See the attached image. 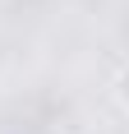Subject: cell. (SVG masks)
<instances>
[{
  "instance_id": "obj_1",
  "label": "cell",
  "mask_w": 129,
  "mask_h": 134,
  "mask_svg": "<svg viewBox=\"0 0 129 134\" xmlns=\"http://www.w3.org/2000/svg\"><path fill=\"white\" fill-rule=\"evenodd\" d=\"M111 97H115V107H120V111H129V65L111 79Z\"/></svg>"
}]
</instances>
